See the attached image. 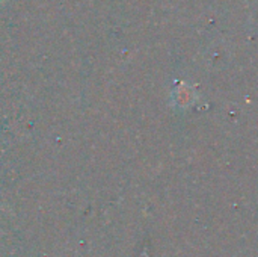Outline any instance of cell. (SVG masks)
Masks as SVG:
<instances>
[{"mask_svg": "<svg viewBox=\"0 0 258 257\" xmlns=\"http://www.w3.org/2000/svg\"><path fill=\"white\" fill-rule=\"evenodd\" d=\"M3 2H6V0H0V3H3Z\"/></svg>", "mask_w": 258, "mask_h": 257, "instance_id": "6da1fadb", "label": "cell"}]
</instances>
